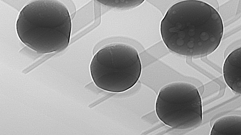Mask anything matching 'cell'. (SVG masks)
I'll use <instances>...</instances> for the list:
<instances>
[{
  "label": "cell",
  "mask_w": 241,
  "mask_h": 135,
  "mask_svg": "<svg viewBox=\"0 0 241 135\" xmlns=\"http://www.w3.org/2000/svg\"><path fill=\"white\" fill-rule=\"evenodd\" d=\"M90 2L76 12L74 17L71 20V35L84 28L92 22L93 18L92 8Z\"/></svg>",
  "instance_id": "8992f818"
},
{
  "label": "cell",
  "mask_w": 241,
  "mask_h": 135,
  "mask_svg": "<svg viewBox=\"0 0 241 135\" xmlns=\"http://www.w3.org/2000/svg\"><path fill=\"white\" fill-rule=\"evenodd\" d=\"M98 1H99L101 3H102L103 4H105V5H107L109 6H118L119 7L120 6V7H121V6H122V7H127V6L131 7V6H135V5H138L139 4H140L142 3L144 0H137V2H136V1L133 0H130L127 1V2H121V3H120V2H118V3L117 2H113L111 0H110H110H109V1L108 0H98Z\"/></svg>",
  "instance_id": "52a82bcc"
},
{
  "label": "cell",
  "mask_w": 241,
  "mask_h": 135,
  "mask_svg": "<svg viewBox=\"0 0 241 135\" xmlns=\"http://www.w3.org/2000/svg\"><path fill=\"white\" fill-rule=\"evenodd\" d=\"M155 110L161 121L174 128H190L202 122L200 95L196 87L189 83L176 82L163 87L156 99Z\"/></svg>",
  "instance_id": "3957f363"
},
{
  "label": "cell",
  "mask_w": 241,
  "mask_h": 135,
  "mask_svg": "<svg viewBox=\"0 0 241 135\" xmlns=\"http://www.w3.org/2000/svg\"><path fill=\"white\" fill-rule=\"evenodd\" d=\"M140 60L137 50L129 45L116 43L98 51L90 65L96 85L104 90L121 92L133 87L140 76Z\"/></svg>",
  "instance_id": "7a4b0ae2"
},
{
  "label": "cell",
  "mask_w": 241,
  "mask_h": 135,
  "mask_svg": "<svg viewBox=\"0 0 241 135\" xmlns=\"http://www.w3.org/2000/svg\"><path fill=\"white\" fill-rule=\"evenodd\" d=\"M241 49L231 52L225 61L223 68V76L228 86L233 90L241 93Z\"/></svg>",
  "instance_id": "277c9868"
},
{
  "label": "cell",
  "mask_w": 241,
  "mask_h": 135,
  "mask_svg": "<svg viewBox=\"0 0 241 135\" xmlns=\"http://www.w3.org/2000/svg\"><path fill=\"white\" fill-rule=\"evenodd\" d=\"M160 29L163 41L171 50L198 57L214 51L223 32L217 11L208 4L196 0L184 1L171 6L161 22Z\"/></svg>",
  "instance_id": "6da1fadb"
},
{
  "label": "cell",
  "mask_w": 241,
  "mask_h": 135,
  "mask_svg": "<svg viewBox=\"0 0 241 135\" xmlns=\"http://www.w3.org/2000/svg\"><path fill=\"white\" fill-rule=\"evenodd\" d=\"M241 117L237 115L221 117L214 123L210 135H240Z\"/></svg>",
  "instance_id": "5b68a950"
}]
</instances>
